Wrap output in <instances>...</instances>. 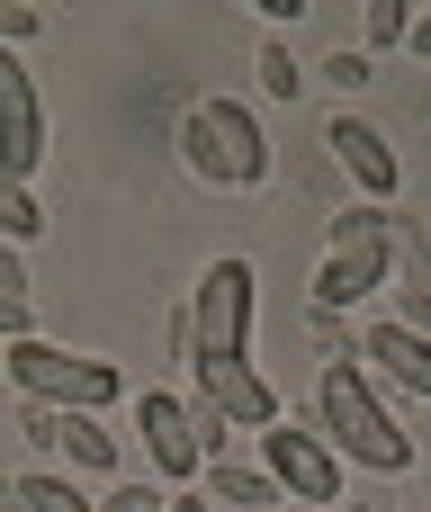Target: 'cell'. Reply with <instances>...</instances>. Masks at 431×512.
Returning a JSON list of instances; mask_svg holds the SVG:
<instances>
[{"label":"cell","mask_w":431,"mask_h":512,"mask_svg":"<svg viewBox=\"0 0 431 512\" xmlns=\"http://www.w3.org/2000/svg\"><path fill=\"white\" fill-rule=\"evenodd\" d=\"M36 27H45V9H0V45H9V54H18Z\"/></svg>","instance_id":"cell-23"},{"label":"cell","mask_w":431,"mask_h":512,"mask_svg":"<svg viewBox=\"0 0 431 512\" xmlns=\"http://www.w3.org/2000/svg\"><path fill=\"white\" fill-rule=\"evenodd\" d=\"M9 432H18V450H27L36 468L63 459V414H45V405H9Z\"/></svg>","instance_id":"cell-17"},{"label":"cell","mask_w":431,"mask_h":512,"mask_svg":"<svg viewBox=\"0 0 431 512\" xmlns=\"http://www.w3.org/2000/svg\"><path fill=\"white\" fill-rule=\"evenodd\" d=\"M315 432L342 450L351 477H405V468H414V432L396 423V396H387L360 360L315 369Z\"/></svg>","instance_id":"cell-2"},{"label":"cell","mask_w":431,"mask_h":512,"mask_svg":"<svg viewBox=\"0 0 431 512\" xmlns=\"http://www.w3.org/2000/svg\"><path fill=\"white\" fill-rule=\"evenodd\" d=\"M252 81H261V99H279V108L306 90V63L288 54V36H261V45H252Z\"/></svg>","instance_id":"cell-16"},{"label":"cell","mask_w":431,"mask_h":512,"mask_svg":"<svg viewBox=\"0 0 431 512\" xmlns=\"http://www.w3.org/2000/svg\"><path fill=\"white\" fill-rule=\"evenodd\" d=\"M9 369V396L18 405H45V414H117L126 405V369L99 360V351H63V342H9L0 351Z\"/></svg>","instance_id":"cell-3"},{"label":"cell","mask_w":431,"mask_h":512,"mask_svg":"<svg viewBox=\"0 0 431 512\" xmlns=\"http://www.w3.org/2000/svg\"><path fill=\"white\" fill-rule=\"evenodd\" d=\"M360 369H369L387 396L431 405V342H423V333H405L396 315H360Z\"/></svg>","instance_id":"cell-11"},{"label":"cell","mask_w":431,"mask_h":512,"mask_svg":"<svg viewBox=\"0 0 431 512\" xmlns=\"http://www.w3.org/2000/svg\"><path fill=\"white\" fill-rule=\"evenodd\" d=\"M45 162V108L18 54H0V189H27Z\"/></svg>","instance_id":"cell-10"},{"label":"cell","mask_w":431,"mask_h":512,"mask_svg":"<svg viewBox=\"0 0 431 512\" xmlns=\"http://www.w3.org/2000/svg\"><path fill=\"white\" fill-rule=\"evenodd\" d=\"M171 153H180V171H189L207 198H243V189H261L270 162H279L261 108H252V99H225V90H198V99L171 117Z\"/></svg>","instance_id":"cell-1"},{"label":"cell","mask_w":431,"mask_h":512,"mask_svg":"<svg viewBox=\"0 0 431 512\" xmlns=\"http://www.w3.org/2000/svg\"><path fill=\"white\" fill-rule=\"evenodd\" d=\"M396 288V243H351V252H324L315 279H306V315H360L369 297Z\"/></svg>","instance_id":"cell-9"},{"label":"cell","mask_w":431,"mask_h":512,"mask_svg":"<svg viewBox=\"0 0 431 512\" xmlns=\"http://www.w3.org/2000/svg\"><path fill=\"white\" fill-rule=\"evenodd\" d=\"M252 459L279 477L288 504H306V512H342V504H351V468H342V450H333L315 423H279V432H261Z\"/></svg>","instance_id":"cell-6"},{"label":"cell","mask_w":431,"mask_h":512,"mask_svg":"<svg viewBox=\"0 0 431 512\" xmlns=\"http://www.w3.org/2000/svg\"><path fill=\"white\" fill-rule=\"evenodd\" d=\"M171 512H216V504H207L198 486H180V495H171Z\"/></svg>","instance_id":"cell-25"},{"label":"cell","mask_w":431,"mask_h":512,"mask_svg":"<svg viewBox=\"0 0 431 512\" xmlns=\"http://www.w3.org/2000/svg\"><path fill=\"white\" fill-rule=\"evenodd\" d=\"M135 450L153 459V477L180 495V486H207L216 450H207V414L171 387H135Z\"/></svg>","instance_id":"cell-5"},{"label":"cell","mask_w":431,"mask_h":512,"mask_svg":"<svg viewBox=\"0 0 431 512\" xmlns=\"http://www.w3.org/2000/svg\"><path fill=\"white\" fill-rule=\"evenodd\" d=\"M414 63H431V9H414V45H405Z\"/></svg>","instance_id":"cell-24"},{"label":"cell","mask_w":431,"mask_h":512,"mask_svg":"<svg viewBox=\"0 0 431 512\" xmlns=\"http://www.w3.org/2000/svg\"><path fill=\"white\" fill-rule=\"evenodd\" d=\"M369 72H378V54H360L351 36H342L333 54H315V81H324V90H342V99H351V90H369Z\"/></svg>","instance_id":"cell-18"},{"label":"cell","mask_w":431,"mask_h":512,"mask_svg":"<svg viewBox=\"0 0 431 512\" xmlns=\"http://www.w3.org/2000/svg\"><path fill=\"white\" fill-rule=\"evenodd\" d=\"M324 153H333V171H342L369 207H387V198L405 189V162H396L387 126H378V117H360V108H333V117H324Z\"/></svg>","instance_id":"cell-8"},{"label":"cell","mask_w":431,"mask_h":512,"mask_svg":"<svg viewBox=\"0 0 431 512\" xmlns=\"http://www.w3.org/2000/svg\"><path fill=\"white\" fill-rule=\"evenodd\" d=\"M99 512H171V486H162V477H144V486H135V477H117V486L99 495Z\"/></svg>","instance_id":"cell-21"},{"label":"cell","mask_w":431,"mask_h":512,"mask_svg":"<svg viewBox=\"0 0 431 512\" xmlns=\"http://www.w3.org/2000/svg\"><path fill=\"white\" fill-rule=\"evenodd\" d=\"M0 512H99V495L81 477H63V468H18L0 486Z\"/></svg>","instance_id":"cell-12"},{"label":"cell","mask_w":431,"mask_h":512,"mask_svg":"<svg viewBox=\"0 0 431 512\" xmlns=\"http://www.w3.org/2000/svg\"><path fill=\"white\" fill-rule=\"evenodd\" d=\"M207 504H234V512H288L279 495V477L261 468V459H225V468H207V486H198Z\"/></svg>","instance_id":"cell-13"},{"label":"cell","mask_w":431,"mask_h":512,"mask_svg":"<svg viewBox=\"0 0 431 512\" xmlns=\"http://www.w3.org/2000/svg\"><path fill=\"white\" fill-rule=\"evenodd\" d=\"M288 512H306V504H288Z\"/></svg>","instance_id":"cell-26"},{"label":"cell","mask_w":431,"mask_h":512,"mask_svg":"<svg viewBox=\"0 0 431 512\" xmlns=\"http://www.w3.org/2000/svg\"><path fill=\"white\" fill-rule=\"evenodd\" d=\"M360 54H396V45H414V9L405 0H360V36H351Z\"/></svg>","instance_id":"cell-15"},{"label":"cell","mask_w":431,"mask_h":512,"mask_svg":"<svg viewBox=\"0 0 431 512\" xmlns=\"http://www.w3.org/2000/svg\"><path fill=\"white\" fill-rule=\"evenodd\" d=\"M252 9H261V36H288L306 18V0H252Z\"/></svg>","instance_id":"cell-22"},{"label":"cell","mask_w":431,"mask_h":512,"mask_svg":"<svg viewBox=\"0 0 431 512\" xmlns=\"http://www.w3.org/2000/svg\"><path fill=\"white\" fill-rule=\"evenodd\" d=\"M351 243H396V207H369V198L333 207V225H324V252H351Z\"/></svg>","instance_id":"cell-14"},{"label":"cell","mask_w":431,"mask_h":512,"mask_svg":"<svg viewBox=\"0 0 431 512\" xmlns=\"http://www.w3.org/2000/svg\"><path fill=\"white\" fill-rule=\"evenodd\" d=\"M252 315H261V270L243 252H207L198 288H189V324H198V360H243L252 351Z\"/></svg>","instance_id":"cell-4"},{"label":"cell","mask_w":431,"mask_h":512,"mask_svg":"<svg viewBox=\"0 0 431 512\" xmlns=\"http://www.w3.org/2000/svg\"><path fill=\"white\" fill-rule=\"evenodd\" d=\"M387 315H396L405 333H423V342H431V279H396V288H387Z\"/></svg>","instance_id":"cell-20"},{"label":"cell","mask_w":431,"mask_h":512,"mask_svg":"<svg viewBox=\"0 0 431 512\" xmlns=\"http://www.w3.org/2000/svg\"><path fill=\"white\" fill-rule=\"evenodd\" d=\"M189 405L198 414H216L225 432H279L288 423V405H279V387L261 378V360L243 351V360H189Z\"/></svg>","instance_id":"cell-7"},{"label":"cell","mask_w":431,"mask_h":512,"mask_svg":"<svg viewBox=\"0 0 431 512\" xmlns=\"http://www.w3.org/2000/svg\"><path fill=\"white\" fill-rule=\"evenodd\" d=\"M36 234H45V198H36V189H0V243L27 252Z\"/></svg>","instance_id":"cell-19"}]
</instances>
